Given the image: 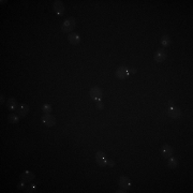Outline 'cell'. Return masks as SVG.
<instances>
[{
  "instance_id": "1",
  "label": "cell",
  "mask_w": 193,
  "mask_h": 193,
  "mask_svg": "<svg viewBox=\"0 0 193 193\" xmlns=\"http://www.w3.org/2000/svg\"><path fill=\"white\" fill-rule=\"evenodd\" d=\"M75 25H76V23H75V19L73 17L71 18H68L63 22V24L61 25V30L62 32H66V33H70L71 31L75 28Z\"/></svg>"
},
{
  "instance_id": "2",
  "label": "cell",
  "mask_w": 193,
  "mask_h": 193,
  "mask_svg": "<svg viewBox=\"0 0 193 193\" xmlns=\"http://www.w3.org/2000/svg\"><path fill=\"white\" fill-rule=\"evenodd\" d=\"M166 57H168V53H166L165 49H163V48L158 49V51L155 53V55H153V59H155V61L159 62V63H161V62H163L164 60H165Z\"/></svg>"
},
{
  "instance_id": "3",
  "label": "cell",
  "mask_w": 193,
  "mask_h": 193,
  "mask_svg": "<svg viewBox=\"0 0 193 193\" xmlns=\"http://www.w3.org/2000/svg\"><path fill=\"white\" fill-rule=\"evenodd\" d=\"M42 122L46 127H54L56 124V118L51 114H44L42 117Z\"/></svg>"
},
{
  "instance_id": "4",
  "label": "cell",
  "mask_w": 193,
  "mask_h": 193,
  "mask_svg": "<svg viewBox=\"0 0 193 193\" xmlns=\"http://www.w3.org/2000/svg\"><path fill=\"white\" fill-rule=\"evenodd\" d=\"M89 95L91 98L93 99V100L98 101V100H101V98H102V90H101L100 87H98V86H95V87H92L89 91Z\"/></svg>"
},
{
  "instance_id": "5",
  "label": "cell",
  "mask_w": 193,
  "mask_h": 193,
  "mask_svg": "<svg viewBox=\"0 0 193 193\" xmlns=\"http://www.w3.org/2000/svg\"><path fill=\"white\" fill-rule=\"evenodd\" d=\"M96 161L100 166H105L106 162H108L106 153L103 152V151H98V152L96 153Z\"/></svg>"
},
{
  "instance_id": "6",
  "label": "cell",
  "mask_w": 193,
  "mask_h": 193,
  "mask_svg": "<svg viewBox=\"0 0 193 193\" xmlns=\"http://www.w3.org/2000/svg\"><path fill=\"white\" fill-rule=\"evenodd\" d=\"M168 116L172 119H178L181 116V111L178 108H176V106H171L168 108Z\"/></svg>"
},
{
  "instance_id": "7",
  "label": "cell",
  "mask_w": 193,
  "mask_h": 193,
  "mask_svg": "<svg viewBox=\"0 0 193 193\" xmlns=\"http://www.w3.org/2000/svg\"><path fill=\"white\" fill-rule=\"evenodd\" d=\"M131 185H132L131 180L126 176H121L120 179H119V186H120L121 189H124L126 191H128L131 188Z\"/></svg>"
},
{
  "instance_id": "8",
  "label": "cell",
  "mask_w": 193,
  "mask_h": 193,
  "mask_svg": "<svg viewBox=\"0 0 193 193\" xmlns=\"http://www.w3.org/2000/svg\"><path fill=\"white\" fill-rule=\"evenodd\" d=\"M161 153H162V157L164 159H168L173 156V148L169 145H163L161 148Z\"/></svg>"
},
{
  "instance_id": "9",
  "label": "cell",
  "mask_w": 193,
  "mask_h": 193,
  "mask_svg": "<svg viewBox=\"0 0 193 193\" xmlns=\"http://www.w3.org/2000/svg\"><path fill=\"white\" fill-rule=\"evenodd\" d=\"M33 179H35V174L30 171H25L24 173L20 175V180H22L23 182H25V184H27V182H31Z\"/></svg>"
},
{
  "instance_id": "10",
  "label": "cell",
  "mask_w": 193,
  "mask_h": 193,
  "mask_svg": "<svg viewBox=\"0 0 193 193\" xmlns=\"http://www.w3.org/2000/svg\"><path fill=\"white\" fill-rule=\"evenodd\" d=\"M128 74H129V69L126 67H119L118 69L116 70V76L120 80L127 77Z\"/></svg>"
},
{
  "instance_id": "11",
  "label": "cell",
  "mask_w": 193,
  "mask_h": 193,
  "mask_svg": "<svg viewBox=\"0 0 193 193\" xmlns=\"http://www.w3.org/2000/svg\"><path fill=\"white\" fill-rule=\"evenodd\" d=\"M53 8H54V11L58 15H62L64 13V6L61 1H59V0H56V1L54 2Z\"/></svg>"
},
{
  "instance_id": "12",
  "label": "cell",
  "mask_w": 193,
  "mask_h": 193,
  "mask_svg": "<svg viewBox=\"0 0 193 193\" xmlns=\"http://www.w3.org/2000/svg\"><path fill=\"white\" fill-rule=\"evenodd\" d=\"M68 41H69L72 45H77V44L80 42V36L77 35V33L71 32L68 36Z\"/></svg>"
},
{
  "instance_id": "13",
  "label": "cell",
  "mask_w": 193,
  "mask_h": 193,
  "mask_svg": "<svg viewBox=\"0 0 193 193\" xmlns=\"http://www.w3.org/2000/svg\"><path fill=\"white\" fill-rule=\"evenodd\" d=\"M29 112V108H28L27 104H20L17 108V114L19 117H26Z\"/></svg>"
},
{
  "instance_id": "14",
  "label": "cell",
  "mask_w": 193,
  "mask_h": 193,
  "mask_svg": "<svg viewBox=\"0 0 193 193\" xmlns=\"http://www.w3.org/2000/svg\"><path fill=\"white\" fill-rule=\"evenodd\" d=\"M7 106H8V108L10 109V111H16V109L18 108V103H17V101L15 100V99H9L8 100V102H7Z\"/></svg>"
},
{
  "instance_id": "15",
  "label": "cell",
  "mask_w": 193,
  "mask_h": 193,
  "mask_svg": "<svg viewBox=\"0 0 193 193\" xmlns=\"http://www.w3.org/2000/svg\"><path fill=\"white\" fill-rule=\"evenodd\" d=\"M160 42H161V44H162L163 46H165V47H168V46L171 45L172 40H171V38H169V36H168V35H164V36H161V40H160Z\"/></svg>"
},
{
  "instance_id": "16",
  "label": "cell",
  "mask_w": 193,
  "mask_h": 193,
  "mask_svg": "<svg viewBox=\"0 0 193 193\" xmlns=\"http://www.w3.org/2000/svg\"><path fill=\"white\" fill-rule=\"evenodd\" d=\"M168 165L169 168L175 169V168H177V166H178V160L175 158H168Z\"/></svg>"
},
{
  "instance_id": "17",
  "label": "cell",
  "mask_w": 193,
  "mask_h": 193,
  "mask_svg": "<svg viewBox=\"0 0 193 193\" xmlns=\"http://www.w3.org/2000/svg\"><path fill=\"white\" fill-rule=\"evenodd\" d=\"M8 120H9V122H11V124H16L19 120V116L16 114H11L8 117Z\"/></svg>"
},
{
  "instance_id": "18",
  "label": "cell",
  "mask_w": 193,
  "mask_h": 193,
  "mask_svg": "<svg viewBox=\"0 0 193 193\" xmlns=\"http://www.w3.org/2000/svg\"><path fill=\"white\" fill-rule=\"evenodd\" d=\"M42 109H43L44 114H51L52 113V109H53V108H52V106L49 105V104H44Z\"/></svg>"
},
{
  "instance_id": "19",
  "label": "cell",
  "mask_w": 193,
  "mask_h": 193,
  "mask_svg": "<svg viewBox=\"0 0 193 193\" xmlns=\"http://www.w3.org/2000/svg\"><path fill=\"white\" fill-rule=\"evenodd\" d=\"M106 165H108L109 168H114L115 166V162L113 160H111V159H109V160H108V162H106Z\"/></svg>"
},
{
  "instance_id": "20",
  "label": "cell",
  "mask_w": 193,
  "mask_h": 193,
  "mask_svg": "<svg viewBox=\"0 0 193 193\" xmlns=\"http://www.w3.org/2000/svg\"><path fill=\"white\" fill-rule=\"evenodd\" d=\"M36 189V185H31L29 188L26 189V192H33V190Z\"/></svg>"
},
{
  "instance_id": "21",
  "label": "cell",
  "mask_w": 193,
  "mask_h": 193,
  "mask_svg": "<svg viewBox=\"0 0 193 193\" xmlns=\"http://www.w3.org/2000/svg\"><path fill=\"white\" fill-rule=\"evenodd\" d=\"M96 108H98L99 109H102L103 108V104H102V102H101L100 100L96 101Z\"/></svg>"
},
{
  "instance_id": "22",
  "label": "cell",
  "mask_w": 193,
  "mask_h": 193,
  "mask_svg": "<svg viewBox=\"0 0 193 193\" xmlns=\"http://www.w3.org/2000/svg\"><path fill=\"white\" fill-rule=\"evenodd\" d=\"M129 73H132V74H135V73H136V70H135V69H131V70H129Z\"/></svg>"
},
{
  "instance_id": "23",
  "label": "cell",
  "mask_w": 193,
  "mask_h": 193,
  "mask_svg": "<svg viewBox=\"0 0 193 193\" xmlns=\"http://www.w3.org/2000/svg\"><path fill=\"white\" fill-rule=\"evenodd\" d=\"M24 184H25V182H20V184L19 185H18V188H19V189H23V187H24Z\"/></svg>"
},
{
  "instance_id": "24",
  "label": "cell",
  "mask_w": 193,
  "mask_h": 193,
  "mask_svg": "<svg viewBox=\"0 0 193 193\" xmlns=\"http://www.w3.org/2000/svg\"><path fill=\"white\" fill-rule=\"evenodd\" d=\"M1 96V98H0V102H1V104H3V102H4V98H3V96Z\"/></svg>"
},
{
  "instance_id": "25",
  "label": "cell",
  "mask_w": 193,
  "mask_h": 193,
  "mask_svg": "<svg viewBox=\"0 0 193 193\" xmlns=\"http://www.w3.org/2000/svg\"><path fill=\"white\" fill-rule=\"evenodd\" d=\"M168 104H169V105H171V106H173V104H174V102H173V101H168Z\"/></svg>"
}]
</instances>
